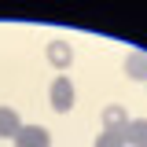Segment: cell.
Here are the masks:
<instances>
[{
    "instance_id": "obj_8",
    "label": "cell",
    "mask_w": 147,
    "mask_h": 147,
    "mask_svg": "<svg viewBox=\"0 0 147 147\" xmlns=\"http://www.w3.org/2000/svg\"><path fill=\"white\" fill-rule=\"evenodd\" d=\"M92 147H125V140H121V132H99Z\"/></svg>"
},
{
    "instance_id": "obj_2",
    "label": "cell",
    "mask_w": 147,
    "mask_h": 147,
    "mask_svg": "<svg viewBox=\"0 0 147 147\" xmlns=\"http://www.w3.org/2000/svg\"><path fill=\"white\" fill-rule=\"evenodd\" d=\"M15 147H52V132L44 125H22L15 132Z\"/></svg>"
},
{
    "instance_id": "obj_1",
    "label": "cell",
    "mask_w": 147,
    "mask_h": 147,
    "mask_svg": "<svg viewBox=\"0 0 147 147\" xmlns=\"http://www.w3.org/2000/svg\"><path fill=\"white\" fill-rule=\"evenodd\" d=\"M48 99H52V110L66 114V110L74 107V85H70V77H55L52 88H48Z\"/></svg>"
},
{
    "instance_id": "obj_5",
    "label": "cell",
    "mask_w": 147,
    "mask_h": 147,
    "mask_svg": "<svg viewBox=\"0 0 147 147\" xmlns=\"http://www.w3.org/2000/svg\"><path fill=\"white\" fill-rule=\"evenodd\" d=\"M48 63L59 66V70H66V66L74 63V48L66 44V40H52V44H48Z\"/></svg>"
},
{
    "instance_id": "obj_7",
    "label": "cell",
    "mask_w": 147,
    "mask_h": 147,
    "mask_svg": "<svg viewBox=\"0 0 147 147\" xmlns=\"http://www.w3.org/2000/svg\"><path fill=\"white\" fill-rule=\"evenodd\" d=\"M125 74L136 81H147V52H132L125 59Z\"/></svg>"
},
{
    "instance_id": "obj_3",
    "label": "cell",
    "mask_w": 147,
    "mask_h": 147,
    "mask_svg": "<svg viewBox=\"0 0 147 147\" xmlns=\"http://www.w3.org/2000/svg\"><path fill=\"white\" fill-rule=\"evenodd\" d=\"M125 125H129L125 107H118V103L103 107V132H125Z\"/></svg>"
},
{
    "instance_id": "obj_6",
    "label": "cell",
    "mask_w": 147,
    "mask_h": 147,
    "mask_svg": "<svg viewBox=\"0 0 147 147\" xmlns=\"http://www.w3.org/2000/svg\"><path fill=\"white\" fill-rule=\"evenodd\" d=\"M22 129V121H18V114L11 107H0V140H15V132Z\"/></svg>"
},
{
    "instance_id": "obj_4",
    "label": "cell",
    "mask_w": 147,
    "mask_h": 147,
    "mask_svg": "<svg viewBox=\"0 0 147 147\" xmlns=\"http://www.w3.org/2000/svg\"><path fill=\"white\" fill-rule=\"evenodd\" d=\"M121 140H125V147H147V118L129 121L125 132H121Z\"/></svg>"
}]
</instances>
